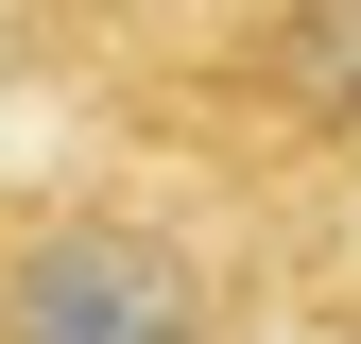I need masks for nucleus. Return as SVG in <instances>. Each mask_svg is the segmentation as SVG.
Masks as SVG:
<instances>
[{"mask_svg": "<svg viewBox=\"0 0 361 344\" xmlns=\"http://www.w3.org/2000/svg\"><path fill=\"white\" fill-rule=\"evenodd\" d=\"M258 258L172 190H0V344H258Z\"/></svg>", "mask_w": 361, "mask_h": 344, "instance_id": "obj_1", "label": "nucleus"}, {"mask_svg": "<svg viewBox=\"0 0 361 344\" xmlns=\"http://www.w3.org/2000/svg\"><path fill=\"white\" fill-rule=\"evenodd\" d=\"M190 52L224 86V104H190L207 155H258L276 190L361 155V0H207Z\"/></svg>", "mask_w": 361, "mask_h": 344, "instance_id": "obj_2", "label": "nucleus"}, {"mask_svg": "<svg viewBox=\"0 0 361 344\" xmlns=\"http://www.w3.org/2000/svg\"><path fill=\"white\" fill-rule=\"evenodd\" d=\"M293 310H327V344H361V155L293 190V258H276Z\"/></svg>", "mask_w": 361, "mask_h": 344, "instance_id": "obj_3", "label": "nucleus"}]
</instances>
